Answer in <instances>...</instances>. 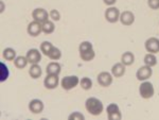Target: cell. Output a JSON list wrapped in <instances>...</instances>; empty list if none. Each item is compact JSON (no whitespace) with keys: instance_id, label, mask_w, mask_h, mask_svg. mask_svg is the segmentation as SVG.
<instances>
[{"instance_id":"6da1fadb","label":"cell","mask_w":159,"mask_h":120,"mask_svg":"<svg viewBox=\"0 0 159 120\" xmlns=\"http://www.w3.org/2000/svg\"><path fill=\"white\" fill-rule=\"evenodd\" d=\"M85 108L89 114L94 115V116H98V115L102 114V112L104 109L103 103L101 102V100L93 98V97L87 99L85 102Z\"/></svg>"},{"instance_id":"7a4b0ae2","label":"cell","mask_w":159,"mask_h":120,"mask_svg":"<svg viewBox=\"0 0 159 120\" xmlns=\"http://www.w3.org/2000/svg\"><path fill=\"white\" fill-rule=\"evenodd\" d=\"M79 51L80 57L85 62H89V61L93 60L94 57H96V52H94L93 47H92V44L90 42H82L80 44Z\"/></svg>"},{"instance_id":"3957f363","label":"cell","mask_w":159,"mask_h":120,"mask_svg":"<svg viewBox=\"0 0 159 120\" xmlns=\"http://www.w3.org/2000/svg\"><path fill=\"white\" fill-rule=\"evenodd\" d=\"M154 86L151 82L148 81H143L139 86V94L143 99H150L154 96Z\"/></svg>"},{"instance_id":"277c9868","label":"cell","mask_w":159,"mask_h":120,"mask_svg":"<svg viewBox=\"0 0 159 120\" xmlns=\"http://www.w3.org/2000/svg\"><path fill=\"white\" fill-rule=\"evenodd\" d=\"M80 83V80L76 76H68L63 78L61 82V85L63 89L65 90H70V89L74 88L75 86H78V84Z\"/></svg>"},{"instance_id":"5b68a950","label":"cell","mask_w":159,"mask_h":120,"mask_svg":"<svg viewBox=\"0 0 159 120\" xmlns=\"http://www.w3.org/2000/svg\"><path fill=\"white\" fill-rule=\"evenodd\" d=\"M107 117L109 120H120L122 118V114L120 112L119 106L116 103H110L106 108Z\"/></svg>"},{"instance_id":"8992f818","label":"cell","mask_w":159,"mask_h":120,"mask_svg":"<svg viewBox=\"0 0 159 120\" xmlns=\"http://www.w3.org/2000/svg\"><path fill=\"white\" fill-rule=\"evenodd\" d=\"M120 14L121 13H120L119 9L115 7H110L105 11V18L108 22L114 24V22H117L118 20H120Z\"/></svg>"},{"instance_id":"52a82bcc","label":"cell","mask_w":159,"mask_h":120,"mask_svg":"<svg viewBox=\"0 0 159 120\" xmlns=\"http://www.w3.org/2000/svg\"><path fill=\"white\" fill-rule=\"evenodd\" d=\"M152 75H153L152 67L145 65V66H142V67H140L139 69L137 70V73H136V78L142 82V81L148 80V79L152 76Z\"/></svg>"},{"instance_id":"ba28073f","label":"cell","mask_w":159,"mask_h":120,"mask_svg":"<svg viewBox=\"0 0 159 120\" xmlns=\"http://www.w3.org/2000/svg\"><path fill=\"white\" fill-rule=\"evenodd\" d=\"M32 17L35 21L43 24V22L47 21L48 18H49V13L46 11L45 9H43V7H38V9H35L32 12Z\"/></svg>"},{"instance_id":"9c48e42d","label":"cell","mask_w":159,"mask_h":120,"mask_svg":"<svg viewBox=\"0 0 159 120\" xmlns=\"http://www.w3.org/2000/svg\"><path fill=\"white\" fill-rule=\"evenodd\" d=\"M112 76L111 73L107 72V71H103V72H100L97 78V81L100 84V86H103V87H108L111 85L112 83Z\"/></svg>"},{"instance_id":"30bf717a","label":"cell","mask_w":159,"mask_h":120,"mask_svg":"<svg viewBox=\"0 0 159 120\" xmlns=\"http://www.w3.org/2000/svg\"><path fill=\"white\" fill-rule=\"evenodd\" d=\"M27 31H28V34L31 35V36L36 37L43 32V24H40V22L35 21L34 20V21L30 22V24L28 25Z\"/></svg>"},{"instance_id":"8fae6325","label":"cell","mask_w":159,"mask_h":120,"mask_svg":"<svg viewBox=\"0 0 159 120\" xmlns=\"http://www.w3.org/2000/svg\"><path fill=\"white\" fill-rule=\"evenodd\" d=\"M144 47L148 52L155 54V53L159 52V39L156 37L148 38V39H147V42L144 43Z\"/></svg>"},{"instance_id":"7c38bea8","label":"cell","mask_w":159,"mask_h":120,"mask_svg":"<svg viewBox=\"0 0 159 120\" xmlns=\"http://www.w3.org/2000/svg\"><path fill=\"white\" fill-rule=\"evenodd\" d=\"M58 75H47L43 81V85L47 89H54L58 85Z\"/></svg>"},{"instance_id":"4fadbf2b","label":"cell","mask_w":159,"mask_h":120,"mask_svg":"<svg viewBox=\"0 0 159 120\" xmlns=\"http://www.w3.org/2000/svg\"><path fill=\"white\" fill-rule=\"evenodd\" d=\"M120 21L123 25H132L135 21V15L130 11H124L120 14Z\"/></svg>"},{"instance_id":"5bb4252c","label":"cell","mask_w":159,"mask_h":120,"mask_svg":"<svg viewBox=\"0 0 159 120\" xmlns=\"http://www.w3.org/2000/svg\"><path fill=\"white\" fill-rule=\"evenodd\" d=\"M43 102L42 100H38V99H34V100H31L29 103V109L31 113L33 114H39L43 111Z\"/></svg>"},{"instance_id":"9a60e30c","label":"cell","mask_w":159,"mask_h":120,"mask_svg":"<svg viewBox=\"0 0 159 120\" xmlns=\"http://www.w3.org/2000/svg\"><path fill=\"white\" fill-rule=\"evenodd\" d=\"M25 57H27L29 63L32 64V65L33 64H38L42 61V54H40V52L37 49H30L27 52Z\"/></svg>"},{"instance_id":"2e32d148","label":"cell","mask_w":159,"mask_h":120,"mask_svg":"<svg viewBox=\"0 0 159 120\" xmlns=\"http://www.w3.org/2000/svg\"><path fill=\"white\" fill-rule=\"evenodd\" d=\"M125 73V65L122 63H117L111 67V75L115 78H121Z\"/></svg>"},{"instance_id":"e0dca14e","label":"cell","mask_w":159,"mask_h":120,"mask_svg":"<svg viewBox=\"0 0 159 120\" xmlns=\"http://www.w3.org/2000/svg\"><path fill=\"white\" fill-rule=\"evenodd\" d=\"M61 71V64L56 62H51L47 65L46 68V72L47 75H60Z\"/></svg>"},{"instance_id":"ac0fdd59","label":"cell","mask_w":159,"mask_h":120,"mask_svg":"<svg viewBox=\"0 0 159 120\" xmlns=\"http://www.w3.org/2000/svg\"><path fill=\"white\" fill-rule=\"evenodd\" d=\"M135 62V55L133 52H130V51H127V52H124L122 54L121 57V63L123 65L125 66H129L132 65L133 63Z\"/></svg>"},{"instance_id":"d6986e66","label":"cell","mask_w":159,"mask_h":120,"mask_svg":"<svg viewBox=\"0 0 159 120\" xmlns=\"http://www.w3.org/2000/svg\"><path fill=\"white\" fill-rule=\"evenodd\" d=\"M42 73H43V70L38 64H33L29 69V75L31 76L32 79H38L42 76Z\"/></svg>"},{"instance_id":"ffe728a7","label":"cell","mask_w":159,"mask_h":120,"mask_svg":"<svg viewBox=\"0 0 159 120\" xmlns=\"http://www.w3.org/2000/svg\"><path fill=\"white\" fill-rule=\"evenodd\" d=\"M28 63H29V61H28L27 57H22V55H20V57H16V58L14 60L15 67L18 68V69H24L25 66L28 65Z\"/></svg>"},{"instance_id":"44dd1931","label":"cell","mask_w":159,"mask_h":120,"mask_svg":"<svg viewBox=\"0 0 159 120\" xmlns=\"http://www.w3.org/2000/svg\"><path fill=\"white\" fill-rule=\"evenodd\" d=\"M2 57L7 61H14L16 58V51L12 48H6L2 52Z\"/></svg>"},{"instance_id":"7402d4cb","label":"cell","mask_w":159,"mask_h":120,"mask_svg":"<svg viewBox=\"0 0 159 120\" xmlns=\"http://www.w3.org/2000/svg\"><path fill=\"white\" fill-rule=\"evenodd\" d=\"M55 30V25H54V22L51 21V20H47L43 24V32L45 34H51L53 33Z\"/></svg>"},{"instance_id":"603a6c76","label":"cell","mask_w":159,"mask_h":120,"mask_svg":"<svg viewBox=\"0 0 159 120\" xmlns=\"http://www.w3.org/2000/svg\"><path fill=\"white\" fill-rule=\"evenodd\" d=\"M144 64L147 66H150V67H153L157 64V58L155 57L154 53H148L144 57Z\"/></svg>"},{"instance_id":"cb8c5ba5","label":"cell","mask_w":159,"mask_h":120,"mask_svg":"<svg viewBox=\"0 0 159 120\" xmlns=\"http://www.w3.org/2000/svg\"><path fill=\"white\" fill-rule=\"evenodd\" d=\"M52 48H53V45L51 44L50 42H47V40H45V42H43L42 44H40V51L43 52V54L47 55V57Z\"/></svg>"},{"instance_id":"d4e9b609","label":"cell","mask_w":159,"mask_h":120,"mask_svg":"<svg viewBox=\"0 0 159 120\" xmlns=\"http://www.w3.org/2000/svg\"><path fill=\"white\" fill-rule=\"evenodd\" d=\"M48 57H49L51 60H60V58H61V50L58 49V48H56L53 46V48L51 49V51L49 52V54H48Z\"/></svg>"},{"instance_id":"484cf974","label":"cell","mask_w":159,"mask_h":120,"mask_svg":"<svg viewBox=\"0 0 159 120\" xmlns=\"http://www.w3.org/2000/svg\"><path fill=\"white\" fill-rule=\"evenodd\" d=\"M0 66H1V75H0V81L3 82L6 81L10 76V71H9V68L4 65L3 63H0Z\"/></svg>"},{"instance_id":"4316f807","label":"cell","mask_w":159,"mask_h":120,"mask_svg":"<svg viewBox=\"0 0 159 120\" xmlns=\"http://www.w3.org/2000/svg\"><path fill=\"white\" fill-rule=\"evenodd\" d=\"M80 84H81V87L84 90H89L92 87V81L89 78H83L80 81Z\"/></svg>"},{"instance_id":"83f0119b","label":"cell","mask_w":159,"mask_h":120,"mask_svg":"<svg viewBox=\"0 0 159 120\" xmlns=\"http://www.w3.org/2000/svg\"><path fill=\"white\" fill-rule=\"evenodd\" d=\"M49 16L50 18L52 20H54V21H58V20L61 19V14L60 12L57 11V10H51V11L49 12Z\"/></svg>"},{"instance_id":"f1b7e54d","label":"cell","mask_w":159,"mask_h":120,"mask_svg":"<svg viewBox=\"0 0 159 120\" xmlns=\"http://www.w3.org/2000/svg\"><path fill=\"white\" fill-rule=\"evenodd\" d=\"M69 120H84L85 119V117H84L83 114H81L80 112H74L71 115H69L68 117Z\"/></svg>"},{"instance_id":"f546056e","label":"cell","mask_w":159,"mask_h":120,"mask_svg":"<svg viewBox=\"0 0 159 120\" xmlns=\"http://www.w3.org/2000/svg\"><path fill=\"white\" fill-rule=\"evenodd\" d=\"M148 4L152 10L159 9V0H148Z\"/></svg>"},{"instance_id":"4dcf8cb0","label":"cell","mask_w":159,"mask_h":120,"mask_svg":"<svg viewBox=\"0 0 159 120\" xmlns=\"http://www.w3.org/2000/svg\"><path fill=\"white\" fill-rule=\"evenodd\" d=\"M103 2L106 6H114L117 2V0H103Z\"/></svg>"}]
</instances>
